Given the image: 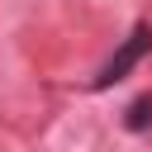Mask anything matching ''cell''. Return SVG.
Instances as JSON below:
<instances>
[{
	"instance_id": "1",
	"label": "cell",
	"mask_w": 152,
	"mask_h": 152,
	"mask_svg": "<svg viewBox=\"0 0 152 152\" xmlns=\"http://www.w3.org/2000/svg\"><path fill=\"white\" fill-rule=\"evenodd\" d=\"M147 48H152V28H133V33L124 38V48H119V52H114V57L104 62V71L95 76V86L104 90V86L124 81V76H128V71H133V66H138V62L147 57Z\"/></svg>"
},
{
	"instance_id": "2",
	"label": "cell",
	"mask_w": 152,
	"mask_h": 152,
	"mask_svg": "<svg viewBox=\"0 0 152 152\" xmlns=\"http://www.w3.org/2000/svg\"><path fill=\"white\" fill-rule=\"evenodd\" d=\"M152 124V100H133V109H128V128H147Z\"/></svg>"
}]
</instances>
